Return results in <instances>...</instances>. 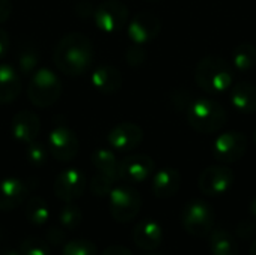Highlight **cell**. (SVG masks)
<instances>
[{"label":"cell","instance_id":"1","mask_svg":"<svg viewBox=\"0 0 256 255\" xmlns=\"http://www.w3.org/2000/svg\"><path fill=\"white\" fill-rule=\"evenodd\" d=\"M93 44L92 41L78 32L63 36L54 50V63L66 75L84 74L93 62Z\"/></svg>","mask_w":256,"mask_h":255},{"label":"cell","instance_id":"2","mask_svg":"<svg viewBox=\"0 0 256 255\" xmlns=\"http://www.w3.org/2000/svg\"><path fill=\"white\" fill-rule=\"evenodd\" d=\"M195 81L204 92L216 96L231 89L234 83V69L225 59L207 56L196 65Z\"/></svg>","mask_w":256,"mask_h":255},{"label":"cell","instance_id":"3","mask_svg":"<svg viewBox=\"0 0 256 255\" xmlns=\"http://www.w3.org/2000/svg\"><path fill=\"white\" fill-rule=\"evenodd\" d=\"M188 123L200 134H214L220 131L228 120L226 110L212 98H198L186 110Z\"/></svg>","mask_w":256,"mask_h":255},{"label":"cell","instance_id":"4","mask_svg":"<svg viewBox=\"0 0 256 255\" xmlns=\"http://www.w3.org/2000/svg\"><path fill=\"white\" fill-rule=\"evenodd\" d=\"M27 95L34 107H51L62 95V81L52 71L39 69L33 74L28 83Z\"/></svg>","mask_w":256,"mask_h":255},{"label":"cell","instance_id":"5","mask_svg":"<svg viewBox=\"0 0 256 255\" xmlns=\"http://www.w3.org/2000/svg\"><path fill=\"white\" fill-rule=\"evenodd\" d=\"M182 224L190 236L207 237L214 227V210L202 200H192L182 212Z\"/></svg>","mask_w":256,"mask_h":255},{"label":"cell","instance_id":"6","mask_svg":"<svg viewBox=\"0 0 256 255\" xmlns=\"http://www.w3.org/2000/svg\"><path fill=\"white\" fill-rule=\"evenodd\" d=\"M141 195L132 186H116L110 192V213L116 222L126 224L135 219L141 210Z\"/></svg>","mask_w":256,"mask_h":255},{"label":"cell","instance_id":"7","mask_svg":"<svg viewBox=\"0 0 256 255\" xmlns=\"http://www.w3.org/2000/svg\"><path fill=\"white\" fill-rule=\"evenodd\" d=\"M234 180L236 176L230 167L224 164L210 165L201 173L198 179V188L207 197H219L232 188Z\"/></svg>","mask_w":256,"mask_h":255},{"label":"cell","instance_id":"8","mask_svg":"<svg viewBox=\"0 0 256 255\" xmlns=\"http://www.w3.org/2000/svg\"><path fill=\"white\" fill-rule=\"evenodd\" d=\"M248 150V140L238 131L220 134L213 143V158L220 164H234L240 161Z\"/></svg>","mask_w":256,"mask_h":255},{"label":"cell","instance_id":"9","mask_svg":"<svg viewBox=\"0 0 256 255\" xmlns=\"http://www.w3.org/2000/svg\"><path fill=\"white\" fill-rule=\"evenodd\" d=\"M96 26L106 33H116L120 32L126 24L129 18L128 8L116 0L104 2L99 6H96L93 14Z\"/></svg>","mask_w":256,"mask_h":255},{"label":"cell","instance_id":"10","mask_svg":"<svg viewBox=\"0 0 256 255\" xmlns=\"http://www.w3.org/2000/svg\"><path fill=\"white\" fill-rule=\"evenodd\" d=\"M48 150L54 159L69 162L78 155L80 141L74 131L64 126H57L48 135Z\"/></svg>","mask_w":256,"mask_h":255},{"label":"cell","instance_id":"11","mask_svg":"<svg viewBox=\"0 0 256 255\" xmlns=\"http://www.w3.org/2000/svg\"><path fill=\"white\" fill-rule=\"evenodd\" d=\"M86 191V176L78 168H66L54 180V194L64 203H74Z\"/></svg>","mask_w":256,"mask_h":255},{"label":"cell","instance_id":"12","mask_svg":"<svg viewBox=\"0 0 256 255\" xmlns=\"http://www.w3.org/2000/svg\"><path fill=\"white\" fill-rule=\"evenodd\" d=\"M154 171V161L147 155H130L118 161V179L128 183H141Z\"/></svg>","mask_w":256,"mask_h":255},{"label":"cell","instance_id":"13","mask_svg":"<svg viewBox=\"0 0 256 255\" xmlns=\"http://www.w3.org/2000/svg\"><path fill=\"white\" fill-rule=\"evenodd\" d=\"M162 23L158 15L153 12H140L136 14L128 26V35L132 42L142 45L153 41L160 32Z\"/></svg>","mask_w":256,"mask_h":255},{"label":"cell","instance_id":"14","mask_svg":"<svg viewBox=\"0 0 256 255\" xmlns=\"http://www.w3.org/2000/svg\"><path fill=\"white\" fill-rule=\"evenodd\" d=\"M144 138L142 129L135 123H120L114 126L108 134V143L112 149L120 152H129L136 149Z\"/></svg>","mask_w":256,"mask_h":255},{"label":"cell","instance_id":"15","mask_svg":"<svg viewBox=\"0 0 256 255\" xmlns=\"http://www.w3.org/2000/svg\"><path fill=\"white\" fill-rule=\"evenodd\" d=\"M134 243L142 251H154L164 242V230L153 219H142L134 227Z\"/></svg>","mask_w":256,"mask_h":255},{"label":"cell","instance_id":"16","mask_svg":"<svg viewBox=\"0 0 256 255\" xmlns=\"http://www.w3.org/2000/svg\"><path fill=\"white\" fill-rule=\"evenodd\" d=\"M27 185L16 179L8 177L0 182V212H9L18 209L27 198Z\"/></svg>","mask_w":256,"mask_h":255},{"label":"cell","instance_id":"17","mask_svg":"<svg viewBox=\"0 0 256 255\" xmlns=\"http://www.w3.org/2000/svg\"><path fill=\"white\" fill-rule=\"evenodd\" d=\"M12 135L21 143H32L40 132V120L33 111H20L14 116L10 123Z\"/></svg>","mask_w":256,"mask_h":255},{"label":"cell","instance_id":"18","mask_svg":"<svg viewBox=\"0 0 256 255\" xmlns=\"http://www.w3.org/2000/svg\"><path fill=\"white\" fill-rule=\"evenodd\" d=\"M182 186V176L176 168H162L159 170L152 180V191L154 197L165 200L174 197Z\"/></svg>","mask_w":256,"mask_h":255},{"label":"cell","instance_id":"19","mask_svg":"<svg viewBox=\"0 0 256 255\" xmlns=\"http://www.w3.org/2000/svg\"><path fill=\"white\" fill-rule=\"evenodd\" d=\"M231 104L243 114L256 113V87L252 83L240 81L231 86Z\"/></svg>","mask_w":256,"mask_h":255},{"label":"cell","instance_id":"20","mask_svg":"<svg viewBox=\"0 0 256 255\" xmlns=\"http://www.w3.org/2000/svg\"><path fill=\"white\" fill-rule=\"evenodd\" d=\"M92 83L102 93H114L122 87L123 77L117 68L111 65H104V66H99L92 74Z\"/></svg>","mask_w":256,"mask_h":255},{"label":"cell","instance_id":"21","mask_svg":"<svg viewBox=\"0 0 256 255\" xmlns=\"http://www.w3.org/2000/svg\"><path fill=\"white\" fill-rule=\"evenodd\" d=\"M21 92V78L10 65H0V104H9Z\"/></svg>","mask_w":256,"mask_h":255},{"label":"cell","instance_id":"22","mask_svg":"<svg viewBox=\"0 0 256 255\" xmlns=\"http://www.w3.org/2000/svg\"><path fill=\"white\" fill-rule=\"evenodd\" d=\"M210 252L212 255H238V246L231 233L219 228L210 233Z\"/></svg>","mask_w":256,"mask_h":255},{"label":"cell","instance_id":"23","mask_svg":"<svg viewBox=\"0 0 256 255\" xmlns=\"http://www.w3.org/2000/svg\"><path fill=\"white\" fill-rule=\"evenodd\" d=\"M92 164L98 170V173L106 174V176L118 180V161L111 150L98 149L96 152H93Z\"/></svg>","mask_w":256,"mask_h":255},{"label":"cell","instance_id":"24","mask_svg":"<svg viewBox=\"0 0 256 255\" xmlns=\"http://www.w3.org/2000/svg\"><path fill=\"white\" fill-rule=\"evenodd\" d=\"M26 218L34 227H42L50 219V207L42 197H32L26 203Z\"/></svg>","mask_w":256,"mask_h":255},{"label":"cell","instance_id":"25","mask_svg":"<svg viewBox=\"0 0 256 255\" xmlns=\"http://www.w3.org/2000/svg\"><path fill=\"white\" fill-rule=\"evenodd\" d=\"M232 65L238 72H248L256 66V47L249 42L238 44L232 51Z\"/></svg>","mask_w":256,"mask_h":255},{"label":"cell","instance_id":"26","mask_svg":"<svg viewBox=\"0 0 256 255\" xmlns=\"http://www.w3.org/2000/svg\"><path fill=\"white\" fill-rule=\"evenodd\" d=\"M82 222V212L78 206L66 203V206L58 212V224L66 230H76Z\"/></svg>","mask_w":256,"mask_h":255},{"label":"cell","instance_id":"27","mask_svg":"<svg viewBox=\"0 0 256 255\" xmlns=\"http://www.w3.org/2000/svg\"><path fill=\"white\" fill-rule=\"evenodd\" d=\"M62 255H98V246L87 239H75L62 248Z\"/></svg>","mask_w":256,"mask_h":255},{"label":"cell","instance_id":"28","mask_svg":"<svg viewBox=\"0 0 256 255\" xmlns=\"http://www.w3.org/2000/svg\"><path fill=\"white\" fill-rule=\"evenodd\" d=\"M21 255H50V245L40 237H27L20 243Z\"/></svg>","mask_w":256,"mask_h":255},{"label":"cell","instance_id":"29","mask_svg":"<svg viewBox=\"0 0 256 255\" xmlns=\"http://www.w3.org/2000/svg\"><path fill=\"white\" fill-rule=\"evenodd\" d=\"M26 155H27V161H28L30 165H33V167H42L48 161L50 150H48L46 146H44L40 143H36V141H32L27 146Z\"/></svg>","mask_w":256,"mask_h":255},{"label":"cell","instance_id":"30","mask_svg":"<svg viewBox=\"0 0 256 255\" xmlns=\"http://www.w3.org/2000/svg\"><path fill=\"white\" fill-rule=\"evenodd\" d=\"M116 182H117L116 179H112L106 174L98 173L90 183V191H92V194H94L98 197H106V195H110L112 185Z\"/></svg>","mask_w":256,"mask_h":255},{"label":"cell","instance_id":"31","mask_svg":"<svg viewBox=\"0 0 256 255\" xmlns=\"http://www.w3.org/2000/svg\"><path fill=\"white\" fill-rule=\"evenodd\" d=\"M18 62H20V69L21 72L24 74H30L36 65H38V53L33 51V48L30 50H22L20 57H18Z\"/></svg>","mask_w":256,"mask_h":255},{"label":"cell","instance_id":"32","mask_svg":"<svg viewBox=\"0 0 256 255\" xmlns=\"http://www.w3.org/2000/svg\"><path fill=\"white\" fill-rule=\"evenodd\" d=\"M46 240L54 245V246H58L64 242V231L62 230V225H52L48 228L46 231Z\"/></svg>","mask_w":256,"mask_h":255},{"label":"cell","instance_id":"33","mask_svg":"<svg viewBox=\"0 0 256 255\" xmlns=\"http://www.w3.org/2000/svg\"><path fill=\"white\" fill-rule=\"evenodd\" d=\"M236 233L240 239H250L252 236H255L256 224L254 221H242L237 225Z\"/></svg>","mask_w":256,"mask_h":255},{"label":"cell","instance_id":"34","mask_svg":"<svg viewBox=\"0 0 256 255\" xmlns=\"http://www.w3.org/2000/svg\"><path fill=\"white\" fill-rule=\"evenodd\" d=\"M126 59H128V62H129L130 65H140V63H142V62H144V59H146V53H144V50L136 44V47H134V48H129V50H128V53H126Z\"/></svg>","mask_w":256,"mask_h":255},{"label":"cell","instance_id":"35","mask_svg":"<svg viewBox=\"0 0 256 255\" xmlns=\"http://www.w3.org/2000/svg\"><path fill=\"white\" fill-rule=\"evenodd\" d=\"M12 14V3L10 0H0V24L4 23Z\"/></svg>","mask_w":256,"mask_h":255},{"label":"cell","instance_id":"36","mask_svg":"<svg viewBox=\"0 0 256 255\" xmlns=\"http://www.w3.org/2000/svg\"><path fill=\"white\" fill-rule=\"evenodd\" d=\"M100 255H134L130 249H128L126 246H122V245H112V246H108L104 252Z\"/></svg>","mask_w":256,"mask_h":255},{"label":"cell","instance_id":"37","mask_svg":"<svg viewBox=\"0 0 256 255\" xmlns=\"http://www.w3.org/2000/svg\"><path fill=\"white\" fill-rule=\"evenodd\" d=\"M9 50V35L0 27V59L8 53Z\"/></svg>","mask_w":256,"mask_h":255},{"label":"cell","instance_id":"38","mask_svg":"<svg viewBox=\"0 0 256 255\" xmlns=\"http://www.w3.org/2000/svg\"><path fill=\"white\" fill-rule=\"evenodd\" d=\"M249 212H250V215L254 216V219L256 221V197L250 201V204H249Z\"/></svg>","mask_w":256,"mask_h":255},{"label":"cell","instance_id":"39","mask_svg":"<svg viewBox=\"0 0 256 255\" xmlns=\"http://www.w3.org/2000/svg\"><path fill=\"white\" fill-rule=\"evenodd\" d=\"M0 255H21L20 251H14V249H3Z\"/></svg>","mask_w":256,"mask_h":255},{"label":"cell","instance_id":"40","mask_svg":"<svg viewBox=\"0 0 256 255\" xmlns=\"http://www.w3.org/2000/svg\"><path fill=\"white\" fill-rule=\"evenodd\" d=\"M249 254H250V255H256V237H255V239H254L252 245H250V251H249Z\"/></svg>","mask_w":256,"mask_h":255},{"label":"cell","instance_id":"41","mask_svg":"<svg viewBox=\"0 0 256 255\" xmlns=\"http://www.w3.org/2000/svg\"><path fill=\"white\" fill-rule=\"evenodd\" d=\"M3 239H4V233H3V230L0 228V243L3 242Z\"/></svg>","mask_w":256,"mask_h":255},{"label":"cell","instance_id":"42","mask_svg":"<svg viewBox=\"0 0 256 255\" xmlns=\"http://www.w3.org/2000/svg\"><path fill=\"white\" fill-rule=\"evenodd\" d=\"M147 2H159V0H147Z\"/></svg>","mask_w":256,"mask_h":255},{"label":"cell","instance_id":"43","mask_svg":"<svg viewBox=\"0 0 256 255\" xmlns=\"http://www.w3.org/2000/svg\"><path fill=\"white\" fill-rule=\"evenodd\" d=\"M255 143H256V131H255Z\"/></svg>","mask_w":256,"mask_h":255},{"label":"cell","instance_id":"44","mask_svg":"<svg viewBox=\"0 0 256 255\" xmlns=\"http://www.w3.org/2000/svg\"><path fill=\"white\" fill-rule=\"evenodd\" d=\"M152 255H158V254H152Z\"/></svg>","mask_w":256,"mask_h":255}]
</instances>
